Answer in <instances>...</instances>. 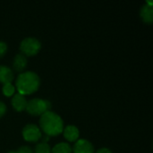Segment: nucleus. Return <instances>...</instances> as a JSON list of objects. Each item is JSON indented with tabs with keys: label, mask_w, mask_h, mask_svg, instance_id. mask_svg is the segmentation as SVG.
<instances>
[{
	"label": "nucleus",
	"mask_w": 153,
	"mask_h": 153,
	"mask_svg": "<svg viewBox=\"0 0 153 153\" xmlns=\"http://www.w3.org/2000/svg\"><path fill=\"white\" fill-rule=\"evenodd\" d=\"M40 85L39 76L31 71L22 72L19 74L15 80V89L19 94L23 96L36 92Z\"/></svg>",
	"instance_id": "obj_2"
},
{
	"label": "nucleus",
	"mask_w": 153,
	"mask_h": 153,
	"mask_svg": "<svg viewBox=\"0 0 153 153\" xmlns=\"http://www.w3.org/2000/svg\"><path fill=\"white\" fill-rule=\"evenodd\" d=\"M95 153H113L108 148H105V147H103V148H100V149H99L97 152Z\"/></svg>",
	"instance_id": "obj_18"
},
{
	"label": "nucleus",
	"mask_w": 153,
	"mask_h": 153,
	"mask_svg": "<svg viewBox=\"0 0 153 153\" xmlns=\"http://www.w3.org/2000/svg\"><path fill=\"white\" fill-rule=\"evenodd\" d=\"M15 87L12 83H6L3 85L2 88V92L5 97H13L15 94Z\"/></svg>",
	"instance_id": "obj_14"
},
{
	"label": "nucleus",
	"mask_w": 153,
	"mask_h": 153,
	"mask_svg": "<svg viewBox=\"0 0 153 153\" xmlns=\"http://www.w3.org/2000/svg\"><path fill=\"white\" fill-rule=\"evenodd\" d=\"M15 153H33V151L29 146H22L17 151H15Z\"/></svg>",
	"instance_id": "obj_16"
},
{
	"label": "nucleus",
	"mask_w": 153,
	"mask_h": 153,
	"mask_svg": "<svg viewBox=\"0 0 153 153\" xmlns=\"http://www.w3.org/2000/svg\"><path fill=\"white\" fill-rule=\"evenodd\" d=\"M65 128L64 121L59 115L53 111H47L40 116L39 129L48 136H57Z\"/></svg>",
	"instance_id": "obj_1"
},
{
	"label": "nucleus",
	"mask_w": 153,
	"mask_h": 153,
	"mask_svg": "<svg viewBox=\"0 0 153 153\" xmlns=\"http://www.w3.org/2000/svg\"><path fill=\"white\" fill-rule=\"evenodd\" d=\"M14 80V74L13 70L6 65H0V82L4 85L12 83Z\"/></svg>",
	"instance_id": "obj_10"
},
{
	"label": "nucleus",
	"mask_w": 153,
	"mask_h": 153,
	"mask_svg": "<svg viewBox=\"0 0 153 153\" xmlns=\"http://www.w3.org/2000/svg\"><path fill=\"white\" fill-rule=\"evenodd\" d=\"M51 153H73V150L69 143H59L51 149Z\"/></svg>",
	"instance_id": "obj_12"
},
{
	"label": "nucleus",
	"mask_w": 153,
	"mask_h": 153,
	"mask_svg": "<svg viewBox=\"0 0 153 153\" xmlns=\"http://www.w3.org/2000/svg\"><path fill=\"white\" fill-rule=\"evenodd\" d=\"M22 138L28 143H38L42 137V132L39 127L33 124L26 125L22 131Z\"/></svg>",
	"instance_id": "obj_5"
},
{
	"label": "nucleus",
	"mask_w": 153,
	"mask_h": 153,
	"mask_svg": "<svg viewBox=\"0 0 153 153\" xmlns=\"http://www.w3.org/2000/svg\"><path fill=\"white\" fill-rule=\"evenodd\" d=\"M140 16L143 22L147 24H152L153 22V8L152 5H149L145 3L140 10Z\"/></svg>",
	"instance_id": "obj_11"
},
{
	"label": "nucleus",
	"mask_w": 153,
	"mask_h": 153,
	"mask_svg": "<svg viewBox=\"0 0 153 153\" xmlns=\"http://www.w3.org/2000/svg\"><path fill=\"white\" fill-rule=\"evenodd\" d=\"M51 104L48 100L35 98L27 102L25 110L31 116L40 117L47 111H50Z\"/></svg>",
	"instance_id": "obj_3"
},
{
	"label": "nucleus",
	"mask_w": 153,
	"mask_h": 153,
	"mask_svg": "<svg viewBox=\"0 0 153 153\" xmlns=\"http://www.w3.org/2000/svg\"><path fill=\"white\" fill-rule=\"evenodd\" d=\"M7 44L4 41H0V58L3 57L7 52Z\"/></svg>",
	"instance_id": "obj_15"
},
{
	"label": "nucleus",
	"mask_w": 153,
	"mask_h": 153,
	"mask_svg": "<svg viewBox=\"0 0 153 153\" xmlns=\"http://www.w3.org/2000/svg\"><path fill=\"white\" fill-rule=\"evenodd\" d=\"M41 49V43L36 38H25L20 43L21 54L25 56H36Z\"/></svg>",
	"instance_id": "obj_4"
},
{
	"label": "nucleus",
	"mask_w": 153,
	"mask_h": 153,
	"mask_svg": "<svg viewBox=\"0 0 153 153\" xmlns=\"http://www.w3.org/2000/svg\"><path fill=\"white\" fill-rule=\"evenodd\" d=\"M72 150L73 153H95L92 143L85 139H80L75 142Z\"/></svg>",
	"instance_id": "obj_6"
},
{
	"label": "nucleus",
	"mask_w": 153,
	"mask_h": 153,
	"mask_svg": "<svg viewBox=\"0 0 153 153\" xmlns=\"http://www.w3.org/2000/svg\"><path fill=\"white\" fill-rule=\"evenodd\" d=\"M6 111H7L6 105H5L4 102L0 101V118H1V117H3L5 115Z\"/></svg>",
	"instance_id": "obj_17"
},
{
	"label": "nucleus",
	"mask_w": 153,
	"mask_h": 153,
	"mask_svg": "<svg viewBox=\"0 0 153 153\" xmlns=\"http://www.w3.org/2000/svg\"><path fill=\"white\" fill-rule=\"evenodd\" d=\"M27 100L25 98V96L19 94V93H15L11 100V104L13 108L17 111V112H22L25 110L26 106H27Z\"/></svg>",
	"instance_id": "obj_8"
},
{
	"label": "nucleus",
	"mask_w": 153,
	"mask_h": 153,
	"mask_svg": "<svg viewBox=\"0 0 153 153\" xmlns=\"http://www.w3.org/2000/svg\"><path fill=\"white\" fill-rule=\"evenodd\" d=\"M27 64H28L27 57L23 56L22 54H17L14 56L13 61V69L15 72L21 74L27 67Z\"/></svg>",
	"instance_id": "obj_9"
},
{
	"label": "nucleus",
	"mask_w": 153,
	"mask_h": 153,
	"mask_svg": "<svg viewBox=\"0 0 153 153\" xmlns=\"http://www.w3.org/2000/svg\"><path fill=\"white\" fill-rule=\"evenodd\" d=\"M63 134L65 139L69 143H75L79 140L80 132L79 129L73 125H69L65 126L63 130Z\"/></svg>",
	"instance_id": "obj_7"
},
{
	"label": "nucleus",
	"mask_w": 153,
	"mask_h": 153,
	"mask_svg": "<svg viewBox=\"0 0 153 153\" xmlns=\"http://www.w3.org/2000/svg\"><path fill=\"white\" fill-rule=\"evenodd\" d=\"M33 153H51V147L48 143L40 142L36 144Z\"/></svg>",
	"instance_id": "obj_13"
}]
</instances>
